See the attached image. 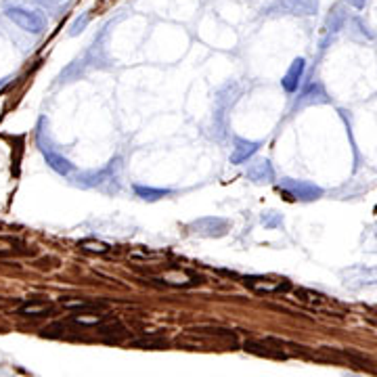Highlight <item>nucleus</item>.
<instances>
[{
	"label": "nucleus",
	"mask_w": 377,
	"mask_h": 377,
	"mask_svg": "<svg viewBox=\"0 0 377 377\" xmlns=\"http://www.w3.org/2000/svg\"><path fill=\"white\" fill-rule=\"evenodd\" d=\"M248 178L253 183H270L275 178V172H272V166L268 159H258L250 164L248 168Z\"/></svg>",
	"instance_id": "6e6552de"
},
{
	"label": "nucleus",
	"mask_w": 377,
	"mask_h": 377,
	"mask_svg": "<svg viewBox=\"0 0 377 377\" xmlns=\"http://www.w3.org/2000/svg\"><path fill=\"white\" fill-rule=\"evenodd\" d=\"M325 101H327V99H325L323 88H321L319 84H310V86L306 88V93L302 95L300 105H308V103H325Z\"/></svg>",
	"instance_id": "ddd939ff"
},
{
	"label": "nucleus",
	"mask_w": 377,
	"mask_h": 377,
	"mask_svg": "<svg viewBox=\"0 0 377 377\" xmlns=\"http://www.w3.org/2000/svg\"><path fill=\"white\" fill-rule=\"evenodd\" d=\"M4 15L17 25L21 27L23 32L27 34H42L44 32V17L38 13V11H29V8H23V6H6L4 8Z\"/></svg>",
	"instance_id": "f257e3e1"
},
{
	"label": "nucleus",
	"mask_w": 377,
	"mask_h": 377,
	"mask_svg": "<svg viewBox=\"0 0 377 377\" xmlns=\"http://www.w3.org/2000/svg\"><path fill=\"white\" fill-rule=\"evenodd\" d=\"M283 189L289 193V199H300V201H315L319 197H323V189L312 185V183H306V180H291V178H285L283 180Z\"/></svg>",
	"instance_id": "f03ea898"
},
{
	"label": "nucleus",
	"mask_w": 377,
	"mask_h": 377,
	"mask_svg": "<svg viewBox=\"0 0 377 377\" xmlns=\"http://www.w3.org/2000/svg\"><path fill=\"white\" fill-rule=\"evenodd\" d=\"M78 246H80L82 250L93 251V253H110V250H112L107 244H103V242H95V239H82Z\"/></svg>",
	"instance_id": "dca6fc26"
},
{
	"label": "nucleus",
	"mask_w": 377,
	"mask_h": 377,
	"mask_svg": "<svg viewBox=\"0 0 377 377\" xmlns=\"http://www.w3.org/2000/svg\"><path fill=\"white\" fill-rule=\"evenodd\" d=\"M296 296H298L302 302L310 304L315 310H331V306H333V302H329L325 296L315 293V291H310V289H298V291H296ZM331 312H333V310H331Z\"/></svg>",
	"instance_id": "9d476101"
},
{
	"label": "nucleus",
	"mask_w": 377,
	"mask_h": 377,
	"mask_svg": "<svg viewBox=\"0 0 377 377\" xmlns=\"http://www.w3.org/2000/svg\"><path fill=\"white\" fill-rule=\"evenodd\" d=\"M304 70H306V61H304L302 57H298V59L291 61L287 74H285L283 80H281V84H283V88H285L287 93H296V91H298V86H300V82H302V76H304Z\"/></svg>",
	"instance_id": "39448f33"
},
{
	"label": "nucleus",
	"mask_w": 377,
	"mask_h": 377,
	"mask_svg": "<svg viewBox=\"0 0 377 377\" xmlns=\"http://www.w3.org/2000/svg\"><path fill=\"white\" fill-rule=\"evenodd\" d=\"M191 229H195V233L206 235V237H220L227 233L229 225L223 218H201V220L193 223Z\"/></svg>",
	"instance_id": "20e7f679"
},
{
	"label": "nucleus",
	"mask_w": 377,
	"mask_h": 377,
	"mask_svg": "<svg viewBox=\"0 0 377 377\" xmlns=\"http://www.w3.org/2000/svg\"><path fill=\"white\" fill-rule=\"evenodd\" d=\"M361 244H363V250L377 253V223L369 225V227L363 231V235H361Z\"/></svg>",
	"instance_id": "4468645a"
},
{
	"label": "nucleus",
	"mask_w": 377,
	"mask_h": 377,
	"mask_svg": "<svg viewBox=\"0 0 377 377\" xmlns=\"http://www.w3.org/2000/svg\"><path fill=\"white\" fill-rule=\"evenodd\" d=\"M342 277L346 281L348 287H369V285H377V268L371 266H350L346 270H342Z\"/></svg>",
	"instance_id": "7ed1b4c3"
},
{
	"label": "nucleus",
	"mask_w": 377,
	"mask_h": 377,
	"mask_svg": "<svg viewBox=\"0 0 377 377\" xmlns=\"http://www.w3.org/2000/svg\"><path fill=\"white\" fill-rule=\"evenodd\" d=\"M258 143L246 140V138H235V147H233V155H231V164H244L248 161L251 155L258 151Z\"/></svg>",
	"instance_id": "1a4fd4ad"
},
{
	"label": "nucleus",
	"mask_w": 377,
	"mask_h": 377,
	"mask_svg": "<svg viewBox=\"0 0 377 377\" xmlns=\"http://www.w3.org/2000/svg\"><path fill=\"white\" fill-rule=\"evenodd\" d=\"M350 6H355V8H365V4L369 2V0H346Z\"/></svg>",
	"instance_id": "a211bd4d"
},
{
	"label": "nucleus",
	"mask_w": 377,
	"mask_h": 377,
	"mask_svg": "<svg viewBox=\"0 0 377 377\" xmlns=\"http://www.w3.org/2000/svg\"><path fill=\"white\" fill-rule=\"evenodd\" d=\"M44 310H48V306H44V304H27V306H23L19 312H23V315H32V317H36V315H40V312H44Z\"/></svg>",
	"instance_id": "f3484780"
},
{
	"label": "nucleus",
	"mask_w": 377,
	"mask_h": 377,
	"mask_svg": "<svg viewBox=\"0 0 377 377\" xmlns=\"http://www.w3.org/2000/svg\"><path fill=\"white\" fill-rule=\"evenodd\" d=\"M34 2H38V4H42V6H57V4L63 2V0H34Z\"/></svg>",
	"instance_id": "6ab92c4d"
},
{
	"label": "nucleus",
	"mask_w": 377,
	"mask_h": 377,
	"mask_svg": "<svg viewBox=\"0 0 377 377\" xmlns=\"http://www.w3.org/2000/svg\"><path fill=\"white\" fill-rule=\"evenodd\" d=\"M42 153H44L46 164H48L55 172H59V174H70V172L74 170V166L70 164V159H65L63 155H59V153H55V151H46V149H42Z\"/></svg>",
	"instance_id": "9b49d317"
},
{
	"label": "nucleus",
	"mask_w": 377,
	"mask_h": 377,
	"mask_svg": "<svg viewBox=\"0 0 377 377\" xmlns=\"http://www.w3.org/2000/svg\"><path fill=\"white\" fill-rule=\"evenodd\" d=\"M159 279H161L164 283H170V285H183V287H189V285H195V283L201 281L195 272L185 270V268H170V270L161 272Z\"/></svg>",
	"instance_id": "423d86ee"
},
{
	"label": "nucleus",
	"mask_w": 377,
	"mask_h": 377,
	"mask_svg": "<svg viewBox=\"0 0 377 377\" xmlns=\"http://www.w3.org/2000/svg\"><path fill=\"white\" fill-rule=\"evenodd\" d=\"M134 191H136V195L138 197H143V199H149V201H155V199H159V197H164V195H170L172 191L170 189H151V187H134Z\"/></svg>",
	"instance_id": "2eb2a0df"
},
{
	"label": "nucleus",
	"mask_w": 377,
	"mask_h": 377,
	"mask_svg": "<svg viewBox=\"0 0 377 377\" xmlns=\"http://www.w3.org/2000/svg\"><path fill=\"white\" fill-rule=\"evenodd\" d=\"M246 283L258 291H279L287 287V283H272L270 279H262V277H248Z\"/></svg>",
	"instance_id": "f8f14e48"
},
{
	"label": "nucleus",
	"mask_w": 377,
	"mask_h": 377,
	"mask_svg": "<svg viewBox=\"0 0 377 377\" xmlns=\"http://www.w3.org/2000/svg\"><path fill=\"white\" fill-rule=\"evenodd\" d=\"M277 6L279 11L289 13V15H315L319 2L317 0H283Z\"/></svg>",
	"instance_id": "0eeeda50"
}]
</instances>
